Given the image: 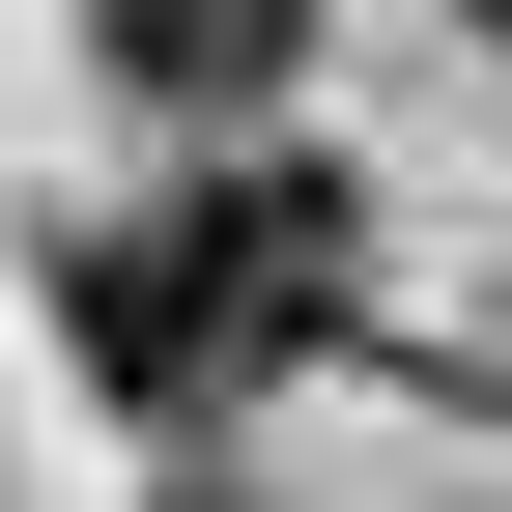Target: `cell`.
<instances>
[{"label":"cell","instance_id":"obj_2","mask_svg":"<svg viewBox=\"0 0 512 512\" xmlns=\"http://www.w3.org/2000/svg\"><path fill=\"white\" fill-rule=\"evenodd\" d=\"M86 29H114V86H171V114H256V86L313 57V0H86Z\"/></svg>","mask_w":512,"mask_h":512},{"label":"cell","instance_id":"obj_4","mask_svg":"<svg viewBox=\"0 0 512 512\" xmlns=\"http://www.w3.org/2000/svg\"><path fill=\"white\" fill-rule=\"evenodd\" d=\"M484 29H512V0H484Z\"/></svg>","mask_w":512,"mask_h":512},{"label":"cell","instance_id":"obj_3","mask_svg":"<svg viewBox=\"0 0 512 512\" xmlns=\"http://www.w3.org/2000/svg\"><path fill=\"white\" fill-rule=\"evenodd\" d=\"M171 512H228V484H171Z\"/></svg>","mask_w":512,"mask_h":512},{"label":"cell","instance_id":"obj_1","mask_svg":"<svg viewBox=\"0 0 512 512\" xmlns=\"http://www.w3.org/2000/svg\"><path fill=\"white\" fill-rule=\"evenodd\" d=\"M313 342H342V171H200V200L86 228V370L143 427H228L256 370H313Z\"/></svg>","mask_w":512,"mask_h":512}]
</instances>
